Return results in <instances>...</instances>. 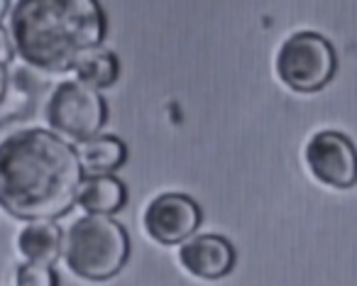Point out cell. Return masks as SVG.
Segmentation results:
<instances>
[{"label": "cell", "mask_w": 357, "mask_h": 286, "mask_svg": "<svg viewBox=\"0 0 357 286\" xmlns=\"http://www.w3.org/2000/svg\"><path fill=\"white\" fill-rule=\"evenodd\" d=\"M76 79L81 84L91 86L96 91H103V89H110V86L118 84L120 79V59L113 50H100L91 52L89 57L81 59V64L76 66Z\"/></svg>", "instance_id": "12"}, {"label": "cell", "mask_w": 357, "mask_h": 286, "mask_svg": "<svg viewBox=\"0 0 357 286\" xmlns=\"http://www.w3.org/2000/svg\"><path fill=\"white\" fill-rule=\"evenodd\" d=\"M84 164L69 140L25 128L0 142V211L17 220H59L79 206Z\"/></svg>", "instance_id": "1"}, {"label": "cell", "mask_w": 357, "mask_h": 286, "mask_svg": "<svg viewBox=\"0 0 357 286\" xmlns=\"http://www.w3.org/2000/svg\"><path fill=\"white\" fill-rule=\"evenodd\" d=\"M76 152L84 164L86 176L89 174H115L128 162V144L115 135H96L84 142H76Z\"/></svg>", "instance_id": "11"}, {"label": "cell", "mask_w": 357, "mask_h": 286, "mask_svg": "<svg viewBox=\"0 0 357 286\" xmlns=\"http://www.w3.org/2000/svg\"><path fill=\"white\" fill-rule=\"evenodd\" d=\"M15 286H61L54 264L22 262L15 269Z\"/></svg>", "instance_id": "13"}, {"label": "cell", "mask_w": 357, "mask_h": 286, "mask_svg": "<svg viewBox=\"0 0 357 286\" xmlns=\"http://www.w3.org/2000/svg\"><path fill=\"white\" fill-rule=\"evenodd\" d=\"M45 115L50 130L56 135L71 142H84L100 135L108 120V100L79 79L61 81L47 100Z\"/></svg>", "instance_id": "5"}, {"label": "cell", "mask_w": 357, "mask_h": 286, "mask_svg": "<svg viewBox=\"0 0 357 286\" xmlns=\"http://www.w3.org/2000/svg\"><path fill=\"white\" fill-rule=\"evenodd\" d=\"M17 252L25 262L54 264L64 255V232L54 220H32L17 232Z\"/></svg>", "instance_id": "9"}, {"label": "cell", "mask_w": 357, "mask_h": 286, "mask_svg": "<svg viewBox=\"0 0 357 286\" xmlns=\"http://www.w3.org/2000/svg\"><path fill=\"white\" fill-rule=\"evenodd\" d=\"M130 235L113 216L86 213L64 232V262L79 279L108 281L130 259Z\"/></svg>", "instance_id": "3"}, {"label": "cell", "mask_w": 357, "mask_h": 286, "mask_svg": "<svg viewBox=\"0 0 357 286\" xmlns=\"http://www.w3.org/2000/svg\"><path fill=\"white\" fill-rule=\"evenodd\" d=\"M204 223V211L196 198L186 193H159L147 203L142 213V225L154 242L164 247H174L196 235Z\"/></svg>", "instance_id": "7"}, {"label": "cell", "mask_w": 357, "mask_h": 286, "mask_svg": "<svg viewBox=\"0 0 357 286\" xmlns=\"http://www.w3.org/2000/svg\"><path fill=\"white\" fill-rule=\"evenodd\" d=\"M13 59H15V45H13L10 30L6 25H0V61L10 64Z\"/></svg>", "instance_id": "14"}, {"label": "cell", "mask_w": 357, "mask_h": 286, "mask_svg": "<svg viewBox=\"0 0 357 286\" xmlns=\"http://www.w3.org/2000/svg\"><path fill=\"white\" fill-rule=\"evenodd\" d=\"M238 252L235 245L223 235H194L178 247V264L184 266L191 276L204 281L225 279L235 269Z\"/></svg>", "instance_id": "8"}, {"label": "cell", "mask_w": 357, "mask_h": 286, "mask_svg": "<svg viewBox=\"0 0 357 286\" xmlns=\"http://www.w3.org/2000/svg\"><path fill=\"white\" fill-rule=\"evenodd\" d=\"M128 186L115 174H89L81 183L79 206L93 216H115L128 206Z\"/></svg>", "instance_id": "10"}, {"label": "cell", "mask_w": 357, "mask_h": 286, "mask_svg": "<svg viewBox=\"0 0 357 286\" xmlns=\"http://www.w3.org/2000/svg\"><path fill=\"white\" fill-rule=\"evenodd\" d=\"M337 74V52L318 32H296L277 52V76L296 93L323 91Z\"/></svg>", "instance_id": "4"}, {"label": "cell", "mask_w": 357, "mask_h": 286, "mask_svg": "<svg viewBox=\"0 0 357 286\" xmlns=\"http://www.w3.org/2000/svg\"><path fill=\"white\" fill-rule=\"evenodd\" d=\"M8 30L27 66L66 74L103 47L108 17L100 0H17Z\"/></svg>", "instance_id": "2"}, {"label": "cell", "mask_w": 357, "mask_h": 286, "mask_svg": "<svg viewBox=\"0 0 357 286\" xmlns=\"http://www.w3.org/2000/svg\"><path fill=\"white\" fill-rule=\"evenodd\" d=\"M303 159L316 181L323 186L347 191L357 183V147L337 130H321L306 142Z\"/></svg>", "instance_id": "6"}, {"label": "cell", "mask_w": 357, "mask_h": 286, "mask_svg": "<svg viewBox=\"0 0 357 286\" xmlns=\"http://www.w3.org/2000/svg\"><path fill=\"white\" fill-rule=\"evenodd\" d=\"M10 0H0V25H3V20L8 17V13H10Z\"/></svg>", "instance_id": "16"}, {"label": "cell", "mask_w": 357, "mask_h": 286, "mask_svg": "<svg viewBox=\"0 0 357 286\" xmlns=\"http://www.w3.org/2000/svg\"><path fill=\"white\" fill-rule=\"evenodd\" d=\"M8 66H10V64H3V61H0V103L6 100L8 86H10V74H8Z\"/></svg>", "instance_id": "15"}]
</instances>
